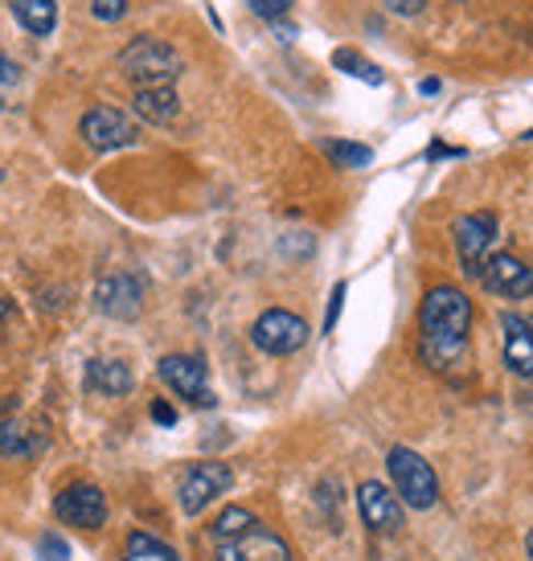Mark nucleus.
<instances>
[{"label": "nucleus", "mask_w": 533, "mask_h": 561, "mask_svg": "<svg viewBox=\"0 0 533 561\" xmlns=\"http://www.w3.org/2000/svg\"><path fill=\"white\" fill-rule=\"evenodd\" d=\"M54 513L70 529H103L107 525V496L94 488V483H66L58 500H54Z\"/></svg>", "instance_id": "nucleus-10"}, {"label": "nucleus", "mask_w": 533, "mask_h": 561, "mask_svg": "<svg viewBox=\"0 0 533 561\" xmlns=\"http://www.w3.org/2000/svg\"><path fill=\"white\" fill-rule=\"evenodd\" d=\"M501 328H504V365H509V374L533 377V324L525 316L504 312Z\"/></svg>", "instance_id": "nucleus-14"}, {"label": "nucleus", "mask_w": 533, "mask_h": 561, "mask_svg": "<svg viewBox=\"0 0 533 561\" xmlns=\"http://www.w3.org/2000/svg\"><path fill=\"white\" fill-rule=\"evenodd\" d=\"M9 4H13V16L33 37H49L58 25V4L54 0H9Z\"/></svg>", "instance_id": "nucleus-17"}, {"label": "nucleus", "mask_w": 533, "mask_h": 561, "mask_svg": "<svg viewBox=\"0 0 533 561\" xmlns=\"http://www.w3.org/2000/svg\"><path fill=\"white\" fill-rule=\"evenodd\" d=\"M472 304L460 287H431L419 304V357L435 374H447L468 357Z\"/></svg>", "instance_id": "nucleus-1"}, {"label": "nucleus", "mask_w": 533, "mask_h": 561, "mask_svg": "<svg viewBox=\"0 0 533 561\" xmlns=\"http://www.w3.org/2000/svg\"><path fill=\"white\" fill-rule=\"evenodd\" d=\"M132 107H136L144 124H173L177 111H181V99H177L173 87H136Z\"/></svg>", "instance_id": "nucleus-16"}, {"label": "nucleus", "mask_w": 533, "mask_h": 561, "mask_svg": "<svg viewBox=\"0 0 533 561\" xmlns=\"http://www.w3.org/2000/svg\"><path fill=\"white\" fill-rule=\"evenodd\" d=\"M152 422H160V426H177V410L165 398H157L152 402Z\"/></svg>", "instance_id": "nucleus-27"}, {"label": "nucleus", "mask_w": 533, "mask_h": 561, "mask_svg": "<svg viewBox=\"0 0 533 561\" xmlns=\"http://www.w3.org/2000/svg\"><path fill=\"white\" fill-rule=\"evenodd\" d=\"M525 553H530V561H533V529H530V537H525Z\"/></svg>", "instance_id": "nucleus-30"}, {"label": "nucleus", "mask_w": 533, "mask_h": 561, "mask_svg": "<svg viewBox=\"0 0 533 561\" xmlns=\"http://www.w3.org/2000/svg\"><path fill=\"white\" fill-rule=\"evenodd\" d=\"M94 308L111 320H136L144 312V279L132 271H111L94 283Z\"/></svg>", "instance_id": "nucleus-11"}, {"label": "nucleus", "mask_w": 533, "mask_h": 561, "mask_svg": "<svg viewBox=\"0 0 533 561\" xmlns=\"http://www.w3.org/2000/svg\"><path fill=\"white\" fill-rule=\"evenodd\" d=\"M124 561H181L173 553V549L165 546L160 537H152V533H132L127 537V546H124Z\"/></svg>", "instance_id": "nucleus-20"}, {"label": "nucleus", "mask_w": 533, "mask_h": 561, "mask_svg": "<svg viewBox=\"0 0 533 561\" xmlns=\"http://www.w3.org/2000/svg\"><path fill=\"white\" fill-rule=\"evenodd\" d=\"M79 136L94 152H120V148H132L140 140V127L132 124L120 107H91L82 115Z\"/></svg>", "instance_id": "nucleus-7"}, {"label": "nucleus", "mask_w": 533, "mask_h": 561, "mask_svg": "<svg viewBox=\"0 0 533 561\" xmlns=\"http://www.w3.org/2000/svg\"><path fill=\"white\" fill-rule=\"evenodd\" d=\"M160 377L165 386L185 398L189 405H214V390H209V377H205V365L197 357H185V353H169L160 357Z\"/></svg>", "instance_id": "nucleus-12"}, {"label": "nucleus", "mask_w": 533, "mask_h": 561, "mask_svg": "<svg viewBox=\"0 0 533 561\" xmlns=\"http://www.w3.org/2000/svg\"><path fill=\"white\" fill-rule=\"evenodd\" d=\"M423 4L427 0H386V9L398 16H415V13H423Z\"/></svg>", "instance_id": "nucleus-28"}, {"label": "nucleus", "mask_w": 533, "mask_h": 561, "mask_svg": "<svg viewBox=\"0 0 533 561\" xmlns=\"http://www.w3.org/2000/svg\"><path fill=\"white\" fill-rule=\"evenodd\" d=\"M132 369H127L124 360H87V390L91 393H103V398H124L132 393Z\"/></svg>", "instance_id": "nucleus-15"}, {"label": "nucleus", "mask_w": 533, "mask_h": 561, "mask_svg": "<svg viewBox=\"0 0 533 561\" xmlns=\"http://www.w3.org/2000/svg\"><path fill=\"white\" fill-rule=\"evenodd\" d=\"M332 62L341 66L345 75H353V79L370 82V87H382V82H386V75H382L374 62H365L358 49H337V54H332Z\"/></svg>", "instance_id": "nucleus-22"}, {"label": "nucleus", "mask_w": 533, "mask_h": 561, "mask_svg": "<svg viewBox=\"0 0 533 561\" xmlns=\"http://www.w3.org/2000/svg\"><path fill=\"white\" fill-rule=\"evenodd\" d=\"M386 471H390V483L398 500L407 504V508H431L435 500H440V480H435V468L427 463L419 451H410V447H390L386 451Z\"/></svg>", "instance_id": "nucleus-3"}, {"label": "nucleus", "mask_w": 533, "mask_h": 561, "mask_svg": "<svg viewBox=\"0 0 533 561\" xmlns=\"http://www.w3.org/2000/svg\"><path fill=\"white\" fill-rule=\"evenodd\" d=\"M254 520H259V516H254L251 508H242V504L222 508V513L214 516V525H209V546H218V541H230V537H238V533H247Z\"/></svg>", "instance_id": "nucleus-18"}, {"label": "nucleus", "mask_w": 533, "mask_h": 561, "mask_svg": "<svg viewBox=\"0 0 533 561\" xmlns=\"http://www.w3.org/2000/svg\"><path fill=\"white\" fill-rule=\"evenodd\" d=\"M452 234H455V250H460L464 275H468V279H480L488 250L497 242V214H464V218H455Z\"/></svg>", "instance_id": "nucleus-9"}, {"label": "nucleus", "mask_w": 533, "mask_h": 561, "mask_svg": "<svg viewBox=\"0 0 533 561\" xmlns=\"http://www.w3.org/2000/svg\"><path fill=\"white\" fill-rule=\"evenodd\" d=\"M304 341H308V324L296 312H283V308H271L251 324V344L266 357H287V353L304 348Z\"/></svg>", "instance_id": "nucleus-6"}, {"label": "nucleus", "mask_w": 533, "mask_h": 561, "mask_svg": "<svg viewBox=\"0 0 533 561\" xmlns=\"http://www.w3.org/2000/svg\"><path fill=\"white\" fill-rule=\"evenodd\" d=\"M21 79V66L16 62H9L4 54H0V87H13V82Z\"/></svg>", "instance_id": "nucleus-29"}, {"label": "nucleus", "mask_w": 533, "mask_h": 561, "mask_svg": "<svg viewBox=\"0 0 533 561\" xmlns=\"http://www.w3.org/2000/svg\"><path fill=\"white\" fill-rule=\"evenodd\" d=\"M251 4L254 16H263V21H280L287 9H292V0H247Z\"/></svg>", "instance_id": "nucleus-24"}, {"label": "nucleus", "mask_w": 533, "mask_h": 561, "mask_svg": "<svg viewBox=\"0 0 533 561\" xmlns=\"http://www.w3.org/2000/svg\"><path fill=\"white\" fill-rule=\"evenodd\" d=\"M358 513L365 520V529L377 533V537H398L402 525H407V513H402V500L394 488H386L382 480H365L358 488Z\"/></svg>", "instance_id": "nucleus-8"}, {"label": "nucleus", "mask_w": 533, "mask_h": 561, "mask_svg": "<svg viewBox=\"0 0 533 561\" xmlns=\"http://www.w3.org/2000/svg\"><path fill=\"white\" fill-rule=\"evenodd\" d=\"M91 13L99 21H120L127 13V0H91Z\"/></svg>", "instance_id": "nucleus-25"}, {"label": "nucleus", "mask_w": 533, "mask_h": 561, "mask_svg": "<svg viewBox=\"0 0 533 561\" xmlns=\"http://www.w3.org/2000/svg\"><path fill=\"white\" fill-rule=\"evenodd\" d=\"M480 283H485V291L492 296H504V299H525L533 296V266H525L518 254H488L485 259V271H480Z\"/></svg>", "instance_id": "nucleus-13"}, {"label": "nucleus", "mask_w": 533, "mask_h": 561, "mask_svg": "<svg viewBox=\"0 0 533 561\" xmlns=\"http://www.w3.org/2000/svg\"><path fill=\"white\" fill-rule=\"evenodd\" d=\"M325 157L337 164V169H370V160H374V148H365V144H349V140H325Z\"/></svg>", "instance_id": "nucleus-21"}, {"label": "nucleus", "mask_w": 533, "mask_h": 561, "mask_svg": "<svg viewBox=\"0 0 533 561\" xmlns=\"http://www.w3.org/2000/svg\"><path fill=\"white\" fill-rule=\"evenodd\" d=\"M341 304H345V283H337V287H332V296H329V316H325V332H332V328H337Z\"/></svg>", "instance_id": "nucleus-26"}, {"label": "nucleus", "mask_w": 533, "mask_h": 561, "mask_svg": "<svg viewBox=\"0 0 533 561\" xmlns=\"http://www.w3.org/2000/svg\"><path fill=\"white\" fill-rule=\"evenodd\" d=\"M209 558L214 561H292V546H287L275 529H266L263 520H254L247 533L209 546Z\"/></svg>", "instance_id": "nucleus-4"}, {"label": "nucleus", "mask_w": 533, "mask_h": 561, "mask_svg": "<svg viewBox=\"0 0 533 561\" xmlns=\"http://www.w3.org/2000/svg\"><path fill=\"white\" fill-rule=\"evenodd\" d=\"M37 558L42 561H70V549H66V541L58 537V533H46V537H42V546H37Z\"/></svg>", "instance_id": "nucleus-23"}, {"label": "nucleus", "mask_w": 533, "mask_h": 561, "mask_svg": "<svg viewBox=\"0 0 533 561\" xmlns=\"http://www.w3.org/2000/svg\"><path fill=\"white\" fill-rule=\"evenodd\" d=\"M0 111H4V103H0Z\"/></svg>", "instance_id": "nucleus-31"}, {"label": "nucleus", "mask_w": 533, "mask_h": 561, "mask_svg": "<svg viewBox=\"0 0 533 561\" xmlns=\"http://www.w3.org/2000/svg\"><path fill=\"white\" fill-rule=\"evenodd\" d=\"M46 438L37 431H21L13 419H0V455H37Z\"/></svg>", "instance_id": "nucleus-19"}, {"label": "nucleus", "mask_w": 533, "mask_h": 561, "mask_svg": "<svg viewBox=\"0 0 533 561\" xmlns=\"http://www.w3.org/2000/svg\"><path fill=\"white\" fill-rule=\"evenodd\" d=\"M235 488V471L226 468V463H193V468L185 471V480H181V488H177V500H181V513L185 516H197L205 513L209 504L218 496H226Z\"/></svg>", "instance_id": "nucleus-5"}, {"label": "nucleus", "mask_w": 533, "mask_h": 561, "mask_svg": "<svg viewBox=\"0 0 533 561\" xmlns=\"http://www.w3.org/2000/svg\"><path fill=\"white\" fill-rule=\"evenodd\" d=\"M120 70L136 87H169L173 79H181L185 58L169 42H160V37H136L120 54Z\"/></svg>", "instance_id": "nucleus-2"}]
</instances>
